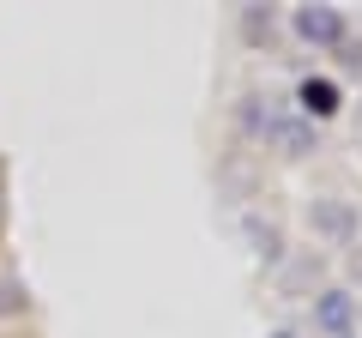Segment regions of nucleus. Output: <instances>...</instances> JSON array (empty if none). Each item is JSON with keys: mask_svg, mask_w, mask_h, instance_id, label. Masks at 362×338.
<instances>
[{"mask_svg": "<svg viewBox=\"0 0 362 338\" xmlns=\"http://www.w3.org/2000/svg\"><path fill=\"white\" fill-rule=\"evenodd\" d=\"M235 121H242V133H247V139H259L266 151L290 157V163H302V157H314V151H320V127H314V121H302L296 109H284L278 97H242Z\"/></svg>", "mask_w": 362, "mask_h": 338, "instance_id": "obj_1", "label": "nucleus"}, {"mask_svg": "<svg viewBox=\"0 0 362 338\" xmlns=\"http://www.w3.org/2000/svg\"><path fill=\"white\" fill-rule=\"evenodd\" d=\"M302 223H308V235L320 247H356V235H362V211L344 194H308Z\"/></svg>", "mask_w": 362, "mask_h": 338, "instance_id": "obj_2", "label": "nucleus"}, {"mask_svg": "<svg viewBox=\"0 0 362 338\" xmlns=\"http://www.w3.org/2000/svg\"><path fill=\"white\" fill-rule=\"evenodd\" d=\"M290 30H296V42H308V49H320V54H338L350 42V25H344L338 6H296V13H290Z\"/></svg>", "mask_w": 362, "mask_h": 338, "instance_id": "obj_3", "label": "nucleus"}, {"mask_svg": "<svg viewBox=\"0 0 362 338\" xmlns=\"http://www.w3.org/2000/svg\"><path fill=\"white\" fill-rule=\"evenodd\" d=\"M272 284H278V296H320L326 290V254H314V247L284 254L272 266Z\"/></svg>", "mask_w": 362, "mask_h": 338, "instance_id": "obj_4", "label": "nucleus"}, {"mask_svg": "<svg viewBox=\"0 0 362 338\" xmlns=\"http://www.w3.org/2000/svg\"><path fill=\"white\" fill-rule=\"evenodd\" d=\"M308 326L320 338H356V296H350L344 284H326L320 296H314V314H308Z\"/></svg>", "mask_w": 362, "mask_h": 338, "instance_id": "obj_5", "label": "nucleus"}, {"mask_svg": "<svg viewBox=\"0 0 362 338\" xmlns=\"http://www.w3.org/2000/svg\"><path fill=\"white\" fill-rule=\"evenodd\" d=\"M290 109H296L302 121H314V127H326V121L344 109V91H338V78H302L296 85V97H290Z\"/></svg>", "mask_w": 362, "mask_h": 338, "instance_id": "obj_6", "label": "nucleus"}, {"mask_svg": "<svg viewBox=\"0 0 362 338\" xmlns=\"http://www.w3.org/2000/svg\"><path fill=\"white\" fill-rule=\"evenodd\" d=\"M30 314V284L18 272H0V320H25Z\"/></svg>", "mask_w": 362, "mask_h": 338, "instance_id": "obj_7", "label": "nucleus"}, {"mask_svg": "<svg viewBox=\"0 0 362 338\" xmlns=\"http://www.w3.org/2000/svg\"><path fill=\"white\" fill-rule=\"evenodd\" d=\"M338 66H344V73H362V42H344V49H338Z\"/></svg>", "mask_w": 362, "mask_h": 338, "instance_id": "obj_8", "label": "nucleus"}, {"mask_svg": "<svg viewBox=\"0 0 362 338\" xmlns=\"http://www.w3.org/2000/svg\"><path fill=\"white\" fill-rule=\"evenodd\" d=\"M266 338H302V332H296V326H278V332H266Z\"/></svg>", "mask_w": 362, "mask_h": 338, "instance_id": "obj_9", "label": "nucleus"}, {"mask_svg": "<svg viewBox=\"0 0 362 338\" xmlns=\"http://www.w3.org/2000/svg\"><path fill=\"white\" fill-rule=\"evenodd\" d=\"M356 133H362V109H356Z\"/></svg>", "mask_w": 362, "mask_h": 338, "instance_id": "obj_10", "label": "nucleus"}]
</instances>
